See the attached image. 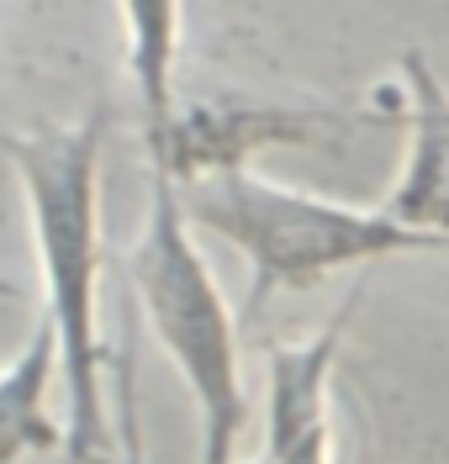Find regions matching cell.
<instances>
[{
	"label": "cell",
	"mask_w": 449,
	"mask_h": 464,
	"mask_svg": "<svg viewBox=\"0 0 449 464\" xmlns=\"http://www.w3.org/2000/svg\"><path fill=\"white\" fill-rule=\"evenodd\" d=\"M402 80H407V153L381 206L396 222L449 248V90L418 48H407L402 58Z\"/></svg>",
	"instance_id": "8992f818"
},
{
	"label": "cell",
	"mask_w": 449,
	"mask_h": 464,
	"mask_svg": "<svg viewBox=\"0 0 449 464\" xmlns=\"http://www.w3.org/2000/svg\"><path fill=\"white\" fill-rule=\"evenodd\" d=\"M101 138L106 116L32 127L5 138L43 264V317L59 333V370L69 385V454H112V422L101 401Z\"/></svg>",
	"instance_id": "6da1fadb"
},
{
	"label": "cell",
	"mask_w": 449,
	"mask_h": 464,
	"mask_svg": "<svg viewBox=\"0 0 449 464\" xmlns=\"http://www.w3.org/2000/svg\"><path fill=\"white\" fill-rule=\"evenodd\" d=\"M127 32V80L143 111L149 153L164 148L175 127V58H180V0H117Z\"/></svg>",
	"instance_id": "ba28073f"
},
{
	"label": "cell",
	"mask_w": 449,
	"mask_h": 464,
	"mask_svg": "<svg viewBox=\"0 0 449 464\" xmlns=\"http://www.w3.org/2000/svg\"><path fill=\"white\" fill-rule=\"evenodd\" d=\"M349 121L333 111H291V106H259V101H201L175 111V127L149 164H164L175 179L228 164H249V153L280 143H328Z\"/></svg>",
	"instance_id": "5b68a950"
},
{
	"label": "cell",
	"mask_w": 449,
	"mask_h": 464,
	"mask_svg": "<svg viewBox=\"0 0 449 464\" xmlns=\"http://www.w3.org/2000/svg\"><path fill=\"white\" fill-rule=\"evenodd\" d=\"M180 201L196 227L217 232L249 259V312H259L275 290H312L317 280L355 264L449 254L439 237L396 222L386 206H344L312 190H291L249 164L180 179Z\"/></svg>",
	"instance_id": "7a4b0ae2"
},
{
	"label": "cell",
	"mask_w": 449,
	"mask_h": 464,
	"mask_svg": "<svg viewBox=\"0 0 449 464\" xmlns=\"http://www.w3.org/2000/svg\"><path fill=\"white\" fill-rule=\"evenodd\" d=\"M59 375V333L43 317L32 327L27 348L11 364H0V464L54 454L69 443V428H59L48 411V385Z\"/></svg>",
	"instance_id": "52a82bcc"
},
{
	"label": "cell",
	"mask_w": 449,
	"mask_h": 464,
	"mask_svg": "<svg viewBox=\"0 0 449 464\" xmlns=\"http://www.w3.org/2000/svg\"><path fill=\"white\" fill-rule=\"evenodd\" d=\"M190 227L196 222L180 201V179L164 164H149V217L132 248V285H138L159 348L170 353V364L180 370L196 401L201 459L228 464L249 417L239 370V322L211 280Z\"/></svg>",
	"instance_id": "3957f363"
},
{
	"label": "cell",
	"mask_w": 449,
	"mask_h": 464,
	"mask_svg": "<svg viewBox=\"0 0 449 464\" xmlns=\"http://www.w3.org/2000/svg\"><path fill=\"white\" fill-rule=\"evenodd\" d=\"M365 285L349 290V301L333 312L312 338L275 343L265 370V459L269 464H328L333 459V411L328 385L344 333L355 322Z\"/></svg>",
	"instance_id": "277c9868"
}]
</instances>
